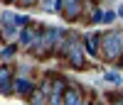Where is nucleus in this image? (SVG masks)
<instances>
[{
    "instance_id": "nucleus-5",
    "label": "nucleus",
    "mask_w": 123,
    "mask_h": 105,
    "mask_svg": "<svg viewBox=\"0 0 123 105\" xmlns=\"http://www.w3.org/2000/svg\"><path fill=\"white\" fill-rule=\"evenodd\" d=\"M12 81H15V68L10 64H3L0 66V93L3 95L12 93Z\"/></svg>"
},
{
    "instance_id": "nucleus-6",
    "label": "nucleus",
    "mask_w": 123,
    "mask_h": 105,
    "mask_svg": "<svg viewBox=\"0 0 123 105\" xmlns=\"http://www.w3.org/2000/svg\"><path fill=\"white\" fill-rule=\"evenodd\" d=\"M84 90L79 88V83H74L71 81V86L67 88V93H64V105H81L84 103Z\"/></svg>"
},
{
    "instance_id": "nucleus-15",
    "label": "nucleus",
    "mask_w": 123,
    "mask_h": 105,
    "mask_svg": "<svg viewBox=\"0 0 123 105\" xmlns=\"http://www.w3.org/2000/svg\"><path fill=\"white\" fill-rule=\"evenodd\" d=\"M116 12H118V17L123 20V5H118V10H116Z\"/></svg>"
},
{
    "instance_id": "nucleus-7",
    "label": "nucleus",
    "mask_w": 123,
    "mask_h": 105,
    "mask_svg": "<svg viewBox=\"0 0 123 105\" xmlns=\"http://www.w3.org/2000/svg\"><path fill=\"white\" fill-rule=\"evenodd\" d=\"M27 103H30V105H47V95H44V93L37 88V90L32 93V95L27 98Z\"/></svg>"
},
{
    "instance_id": "nucleus-1",
    "label": "nucleus",
    "mask_w": 123,
    "mask_h": 105,
    "mask_svg": "<svg viewBox=\"0 0 123 105\" xmlns=\"http://www.w3.org/2000/svg\"><path fill=\"white\" fill-rule=\"evenodd\" d=\"M123 56V32L121 29H108L101 34V61L113 66Z\"/></svg>"
},
{
    "instance_id": "nucleus-17",
    "label": "nucleus",
    "mask_w": 123,
    "mask_h": 105,
    "mask_svg": "<svg viewBox=\"0 0 123 105\" xmlns=\"http://www.w3.org/2000/svg\"><path fill=\"white\" fill-rule=\"evenodd\" d=\"M94 105H108V103H94Z\"/></svg>"
},
{
    "instance_id": "nucleus-2",
    "label": "nucleus",
    "mask_w": 123,
    "mask_h": 105,
    "mask_svg": "<svg viewBox=\"0 0 123 105\" xmlns=\"http://www.w3.org/2000/svg\"><path fill=\"white\" fill-rule=\"evenodd\" d=\"M64 22H79L86 12V0H59V10Z\"/></svg>"
},
{
    "instance_id": "nucleus-11",
    "label": "nucleus",
    "mask_w": 123,
    "mask_h": 105,
    "mask_svg": "<svg viewBox=\"0 0 123 105\" xmlns=\"http://www.w3.org/2000/svg\"><path fill=\"white\" fill-rule=\"evenodd\" d=\"M47 105H64V93H52Z\"/></svg>"
},
{
    "instance_id": "nucleus-16",
    "label": "nucleus",
    "mask_w": 123,
    "mask_h": 105,
    "mask_svg": "<svg viewBox=\"0 0 123 105\" xmlns=\"http://www.w3.org/2000/svg\"><path fill=\"white\" fill-rule=\"evenodd\" d=\"M5 5H17V0H3Z\"/></svg>"
},
{
    "instance_id": "nucleus-8",
    "label": "nucleus",
    "mask_w": 123,
    "mask_h": 105,
    "mask_svg": "<svg viewBox=\"0 0 123 105\" xmlns=\"http://www.w3.org/2000/svg\"><path fill=\"white\" fill-rule=\"evenodd\" d=\"M39 7L47 12H57L59 10V0H39Z\"/></svg>"
},
{
    "instance_id": "nucleus-4",
    "label": "nucleus",
    "mask_w": 123,
    "mask_h": 105,
    "mask_svg": "<svg viewBox=\"0 0 123 105\" xmlns=\"http://www.w3.org/2000/svg\"><path fill=\"white\" fill-rule=\"evenodd\" d=\"M101 34L104 32H89L84 34V51H86V56L91 59H101Z\"/></svg>"
},
{
    "instance_id": "nucleus-10",
    "label": "nucleus",
    "mask_w": 123,
    "mask_h": 105,
    "mask_svg": "<svg viewBox=\"0 0 123 105\" xmlns=\"http://www.w3.org/2000/svg\"><path fill=\"white\" fill-rule=\"evenodd\" d=\"M106 81H108V83H113V86H121V83H123L118 71H106Z\"/></svg>"
},
{
    "instance_id": "nucleus-14",
    "label": "nucleus",
    "mask_w": 123,
    "mask_h": 105,
    "mask_svg": "<svg viewBox=\"0 0 123 105\" xmlns=\"http://www.w3.org/2000/svg\"><path fill=\"white\" fill-rule=\"evenodd\" d=\"M113 66H116V68H123V56H121V59L116 61V64H113Z\"/></svg>"
},
{
    "instance_id": "nucleus-13",
    "label": "nucleus",
    "mask_w": 123,
    "mask_h": 105,
    "mask_svg": "<svg viewBox=\"0 0 123 105\" xmlns=\"http://www.w3.org/2000/svg\"><path fill=\"white\" fill-rule=\"evenodd\" d=\"M17 7H39V0H17Z\"/></svg>"
},
{
    "instance_id": "nucleus-9",
    "label": "nucleus",
    "mask_w": 123,
    "mask_h": 105,
    "mask_svg": "<svg viewBox=\"0 0 123 105\" xmlns=\"http://www.w3.org/2000/svg\"><path fill=\"white\" fill-rule=\"evenodd\" d=\"M89 22H91V25H98V22H104V10H101V7H94V10H91V17H89Z\"/></svg>"
},
{
    "instance_id": "nucleus-3",
    "label": "nucleus",
    "mask_w": 123,
    "mask_h": 105,
    "mask_svg": "<svg viewBox=\"0 0 123 105\" xmlns=\"http://www.w3.org/2000/svg\"><path fill=\"white\" fill-rule=\"evenodd\" d=\"M37 86H39V83L30 81L27 76H15V81H12V93L27 100V98H30V95H32V93L37 90Z\"/></svg>"
},
{
    "instance_id": "nucleus-12",
    "label": "nucleus",
    "mask_w": 123,
    "mask_h": 105,
    "mask_svg": "<svg viewBox=\"0 0 123 105\" xmlns=\"http://www.w3.org/2000/svg\"><path fill=\"white\" fill-rule=\"evenodd\" d=\"M116 17H118L116 10H104V22H106V25H113V22H116Z\"/></svg>"
}]
</instances>
